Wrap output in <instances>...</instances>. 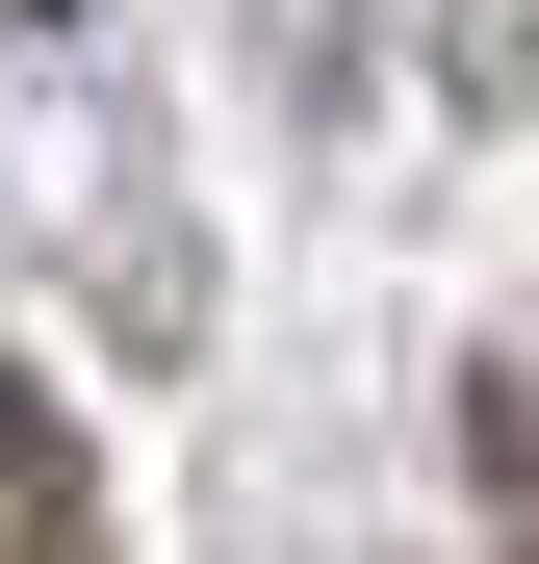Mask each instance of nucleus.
<instances>
[{
    "instance_id": "nucleus-2",
    "label": "nucleus",
    "mask_w": 539,
    "mask_h": 564,
    "mask_svg": "<svg viewBox=\"0 0 539 564\" xmlns=\"http://www.w3.org/2000/svg\"><path fill=\"white\" fill-rule=\"evenodd\" d=\"M488 488H514V564H539V411L488 386Z\"/></svg>"
},
{
    "instance_id": "nucleus-1",
    "label": "nucleus",
    "mask_w": 539,
    "mask_h": 564,
    "mask_svg": "<svg viewBox=\"0 0 539 564\" xmlns=\"http://www.w3.org/2000/svg\"><path fill=\"white\" fill-rule=\"evenodd\" d=\"M257 52H283V104H359V52H386V0H257Z\"/></svg>"
}]
</instances>
